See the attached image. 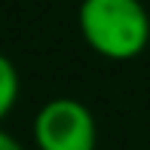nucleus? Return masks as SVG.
I'll list each match as a JSON object with an SVG mask.
<instances>
[{"label": "nucleus", "mask_w": 150, "mask_h": 150, "mask_svg": "<svg viewBox=\"0 0 150 150\" xmlns=\"http://www.w3.org/2000/svg\"><path fill=\"white\" fill-rule=\"evenodd\" d=\"M77 25L86 46L110 61H132L150 43V12L141 0H83Z\"/></svg>", "instance_id": "nucleus-1"}, {"label": "nucleus", "mask_w": 150, "mask_h": 150, "mask_svg": "<svg viewBox=\"0 0 150 150\" xmlns=\"http://www.w3.org/2000/svg\"><path fill=\"white\" fill-rule=\"evenodd\" d=\"M34 144L37 150H95L98 122L92 110L77 98H49L34 113Z\"/></svg>", "instance_id": "nucleus-2"}, {"label": "nucleus", "mask_w": 150, "mask_h": 150, "mask_svg": "<svg viewBox=\"0 0 150 150\" xmlns=\"http://www.w3.org/2000/svg\"><path fill=\"white\" fill-rule=\"evenodd\" d=\"M18 98V71L12 58H0V117H9Z\"/></svg>", "instance_id": "nucleus-3"}, {"label": "nucleus", "mask_w": 150, "mask_h": 150, "mask_svg": "<svg viewBox=\"0 0 150 150\" xmlns=\"http://www.w3.org/2000/svg\"><path fill=\"white\" fill-rule=\"evenodd\" d=\"M0 150H25V144L12 132H0Z\"/></svg>", "instance_id": "nucleus-4"}]
</instances>
